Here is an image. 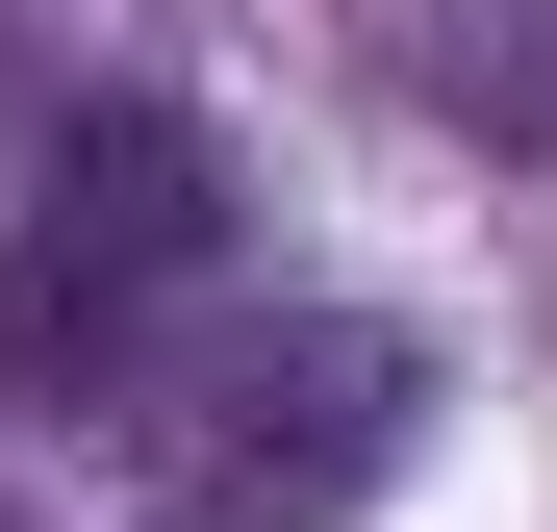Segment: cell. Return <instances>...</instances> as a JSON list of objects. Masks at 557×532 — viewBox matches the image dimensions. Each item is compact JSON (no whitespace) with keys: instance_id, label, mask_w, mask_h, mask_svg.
<instances>
[{"instance_id":"1","label":"cell","mask_w":557,"mask_h":532,"mask_svg":"<svg viewBox=\"0 0 557 532\" xmlns=\"http://www.w3.org/2000/svg\"><path fill=\"white\" fill-rule=\"evenodd\" d=\"M203 228H228L203 127H177V102H102V127L51 152V228H26V280H0V330H26V355H51V330H102V305H152Z\"/></svg>"}]
</instances>
